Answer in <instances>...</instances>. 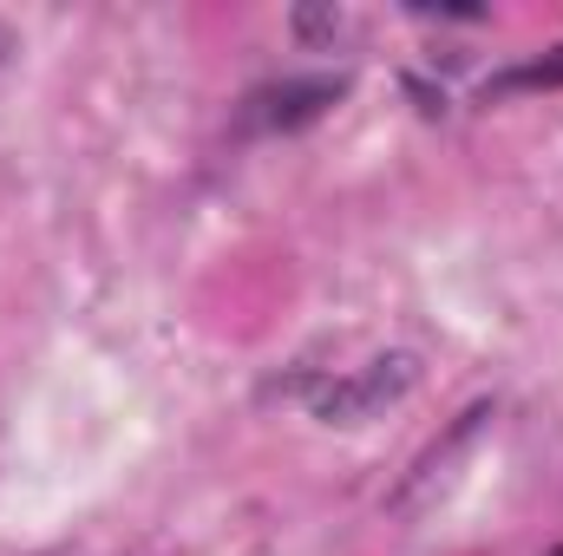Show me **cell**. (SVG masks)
Here are the masks:
<instances>
[{"instance_id":"cell-3","label":"cell","mask_w":563,"mask_h":556,"mask_svg":"<svg viewBox=\"0 0 563 556\" xmlns=\"http://www.w3.org/2000/svg\"><path fill=\"white\" fill-rule=\"evenodd\" d=\"M538 86H563V53H558V59L525 66V73H511V79H498L492 92H538Z\"/></svg>"},{"instance_id":"cell-2","label":"cell","mask_w":563,"mask_h":556,"mask_svg":"<svg viewBox=\"0 0 563 556\" xmlns=\"http://www.w3.org/2000/svg\"><path fill=\"white\" fill-rule=\"evenodd\" d=\"M334 92H341L334 79H301V86H282L276 99H269V119H276V125H308L321 105H334Z\"/></svg>"},{"instance_id":"cell-1","label":"cell","mask_w":563,"mask_h":556,"mask_svg":"<svg viewBox=\"0 0 563 556\" xmlns=\"http://www.w3.org/2000/svg\"><path fill=\"white\" fill-rule=\"evenodd\" d=\"M407 387H413V360H407V354H394V360H374L367 374H354V380L328 387V393H321V413H328V419H367V413H380L387 400H400Z\"/></svg>"}]
</instances>
